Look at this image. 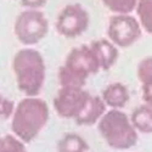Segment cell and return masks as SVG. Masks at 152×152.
Here are the masks:
<instances>
[{"instance_id": "cell-1", "label": "cell", "mask_w": 152, "mask_h": 152, "mask_svg": "<svg viewBox=\"0 0 152 152\" xmlns=\"http://www.w3.org/2000/svg\"><path fill=\"white\" fill-rule=\"evenodd\" d=\"M49 121V106L44 100L28 96L21 100L12 115L11 128L23 142H31Z\"/></svg>"}, {"instance_id": "cell-14", "label": "cell", "mask_w": 152, "mask_h": 152, "mask_svg": "<svg viewBox=\"0 0 152 152\" xmlns=\"http://www.w3.org/2000/svg\"><path fill=\"white\" fill-rule=\"evenodd\" d=\"M135 12L142 29L152 34V0H137Z\"/></svg>"}, {"instance_id": "cell-12", "label": "cell", "mask_w": 152, "mask_h": 152, "mask_svg": "<svg viewBox=\"0 0 152 152\" xmlns=\"http://www.w3.org/2000/svg\"><path fill=\"white\" fill-rule=\"evenodd\" d=\"M130 121L135 129L144 134L152 133V106L151 105H141L134 110Z\"/></svg>"}, {"instance_id": "cell-4", "label": "cell", "mask_w": 152, "mask_h": 152, "mask_svg": "<svg viewBox=\"0 0 152 152\" xmlns=\"http://www.w3.org/2000/svg\"><path fill=\"white\" fill-rule=\"evenodd\" d=\"M97 129L112 148L128 150L137 142V133L130 118L117 108H112L101 117Z\"/></svg>"}, {"instance_id": "cell-8", "label": "cell", "mask_w": 152, "mask_h": 152, "mask_svg": "<svg viewBox=\"0 0 152 152\" xmlns=\"http://www.w3.org/2000/svg\"><path fill=\"white\" fill-rule=\"evenodd\" d=\"M90 94L84 88L61 86L54 99V107L62 118H75L86 105Z\"/></svg>"}, {"instance_id": "cell-17", "label": "cell", "mask_w": 152, "mask_h": 152, "mask_svg": "<svg viewBox=\"0 0 152 152\" xmlns=\"http://www.w3.org/2000/svg\"><path fill=\"white\" fill-rule=\"evenodd\" d=\"M137 78L142 85H152V56L145 57L137 65Z\"/></svg>"}, {"instance_id": "cell-10", "label": "cell", "mask_w": 152, "mask_h": 152, "mask_svg": "<svg viewBox=\"0 0 152 152\" xmlns=\"http://www.w3.org/2000/svg\"><path fill=\"white\" fill-rule=\"evenodd\" d=\"M106 112V104L104 102L102 97L91 96L88 100L86 105L82 110V112L74 118L78 125H94L97 121L101 119Z\"/></svg>"}, {"instance_id": "cell-7", "label": "cell", "mask_w": 152, "mask_h": 152, "mask_svg": "<svg viewBox=\"0 0 152 152\" xmlns=\"http://www.w3.org/2000/svg\"><path fill=\"white\" fill-rule=\"evenodd\" d=\"M90 23V16L86 9L79 4H68L63 7L56 20V31L67 39H75L84 34Z\"/></svg>"}, {"instance_id": "cell-11", "label": "cell", "mask_w": 152, "mask_h": 152, "mask_svg": "<svg viewBox=\"0 0 152 152\" xmlns=\"http://www.w3.org/2000/svg\"><path fill=\"white\" fill-rule=\"evenodd\" d=\"M129 90L122 83H112L107 85L102 91V100L106 106L112 108H123L129 102Z\"/></svg>"}, {"instance_id": "cell-16", "label": "cell", "mask_w": 152, "mask_h": 152, "mask_svg": "<svg viewBox=\"0 0 152 152\" xmlns=\"http://www.w3.org/2000/svg\"><path fill=\"white\" fill-rule=\"evenodd\" d=\"M0 152H28L23 141L14 135H4L0 137Z\"/></svg>"}, {"instance_id": "cell-18", "label": "cell", "mask_w": 152, "mask_h": 152, "mask_svg": "<svg viewBox=\"0 0 152 152\" xmlns=\"http://www.w3.org/2000/svg\"><path fill=\"white\" fill-rule=\"evenodd\" d=\"M15 106L11 100L0 95V118H9L11 115H14Z\"/></svg>"}, {"instance_id": "cell-3", "label": "cell", "mask_w": 152, "mask_h": 152, "mask_svg": "<svg viewBox=\"0 0 152 152\" xmlns=\"http://www.w3.org/2000/svg\"><path fill=\"white\" fill-rule=\"evenodd\" d=\"M99 71V62L90 45H80L68 53L63 66L58 69V82L61 86L84 88L89 75Z\"/></svg>"}, {"instance_id": "cell-13", "label": "cell", "mask_w": 152, "mask_h": 152, "mask_svg": "<svg viewBox=\"0 0 152 152\" xmlns=\"http://www.w3.org/2000/svg\"><path fill=\"white\" fill-rule=\"evenodd\" d=\"M89 146L84 139L75 134L67 133L57 142V152H88Z\"/></svg>"}, {"instance_id": "cell-20", "label": "cell", "mask_w": 152, "mask_h": 152, "mask_svg": "<svg viewBox=\"0 0 152 152\" xmlns=\"http://www.w3.org/2000/svg\"><path fill=\"white\" fill-rule=\"evenodd\" d=\"M142 99L147 105L152 106V85H142Z\"/></svg>"}, {"instance_id": "cell-15", "label": "cell", "mask_w": 152, "mask_h": 152, "mask_svg": "<svg viewBox=\"0 0 152 152\" xmlns=\"http://www.w3.org/2000/svg\"><path fill=\"white\" fill-rule=\"evenodd\" d=\"M113 14H132L135 11L137 0H101Z\"/></svg>"}, {"instance_id": "cell-2", "label": "cell", "mask_w": 152, "mask_h": 152, "mask_svg": "<svg viewBox=\"0 0 152 152\" xmlns=\"http://www.w3.org/2000/svg\"><path fill=\"white\" fill-rule=\"evenodd\" d=\"M18 89L27 96H37L43 89L46 77L45 61L35 49L24 48L16 53L12 60Z\"/></svg>"}, {"instance_id": "cell-9", "label": "cell", "mask_w": 152, "mask_h": 152, "mask_svg": "<svg viewBox=\"0 0 152 152\" xmlns=\"http://www.w3.org/2000/svg\"><path fill=\"white\" fill-rule=\"evenodd\" d=\"M89 45L99 62L100 69L108 71L115 66V63L118 60L119 53L117 46L110 39H97L95 42H91Z\"/></svg>"}, {"instance_id": "cell-6", "label": "cell", "mask_w": 152, "mask_h": 152, "mask_svg": "<svg viewBox=\"0 0 152 152\" xmlns=\"http://www.w3.org/2000/svg\"><path fill=\"white\" fill-rule=\"evenodd\" d=\"M108 39L119 48H129L142 35V27L132 14H115L110 17L107 27Z\"/></svg>"}, {"instance_id": "cell-19", "label": "cell", "mask_w": 152, "mask_h": 152, "mask_svg": "<svg viewBox=\"0 0 152 152\" xmlns=\"http://www.w3.org/2000/svg\"><path fill=\"white\" fill-rule=\"evenodd\" d=\"M49 0H20V3L23 7L27 9H37L40 10L42 7H44L48 4Z\"/></svg>"}, {"instance_id": "cell-5", "label": "cell", "mask_w": 152, "mask_h": 152, "mask_svg": "<svg viewBox=\"0 0 152 152\" xmlns=\"http://www.w3.org/2000/svg\"><path fill=\"white\" fill-rule=\"evenodd\" d=\"M14 33L23 45H35L49 33V21L45 14L37 9H27L16 17Z\"/></svg>"}]
</instances>
